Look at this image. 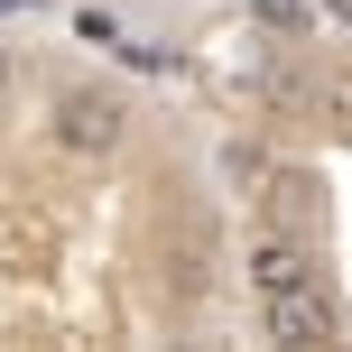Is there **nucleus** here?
Listing matches in <instances>:
<instances>
[{"mask_svg": "<svg viewBox=\"0 0 352 352\" xmlns=\"http://www.w3.org/2000/svg\"><path fill=\"white\" fill-rule=\"evenodd\" d=\"M260 334H269V343H334V334H343V316L316 297V278H306V287L260 297Z\"/></svg>", "mask_w": 352, "mask_h": 352, "instance_id": "obj_2", "label": "nucleus"}, {"mask_svg": "<svg viewBox=\"0 0 352 352\" xmlns=\"http://www.w3.org/2000/svg\"><path fill=\"white\" fill-rule=\"evenodd\" d=\"M316 213H324V186H316V176H269V223H278V232H297V241H306Z\"/></svg>", "mask_w": 352, "mask_h": 352, "instance_id": "obj_4", "label": "nucleus"}, {"mask_svg": "<svg viewBox=\"0 0 352 352\" xmlns=\"http://www.w3.org/2000/svg\"><path fill=\"white\" fill-rule=\"evenodd\" d=\"M324 93H334V111H343V121H352V74H334V84H324Z\"/></svg>", "mask_w": 352, "mask_h": 352, "instance_id": "obj_5", "label": "nucleus"}, {"mask_svg": "<svg viewBox=\"0 0 352 352\" xmlns=\"http://www.w3.org/2000/svg\"><path fill=\"white\" fill-rule=\"evenodd\" d=\"M56 140L74 148V158H111V148L130 140V102L102 84H65L56 93Z\"/></svg>", "mask_w": 352, "mask_h": 352, "instance_id": "obj_1", "label": "nucleus"}, {"mask_svg": "<svg viewBox=\"0 0 352 352\" xmlns=\"http://www.w3.org/2000/svg\"><path fill=\"white\" fill-rule=\"evenodd\" d=\"M0 84H10V47H0Z\"/></svg>", "mask_w": 352, "mask_h": 352, "instance_id": "obj_6", "label": "nucleus"}, {"mask_svg": "<svg viewBox=\"0 0 352 352\" xmlns=\"http://www.w3.org/2000/svg\"><path fill=\"white\" fill-rule=\"evenodd\" d=\"M241 278L260 287V297H278V287H306V278H316V250H306L297 232H269V241H250Z\"/></svg>", "mask_w": 352, "mask_h": 352, "instance_id": "obj_3", "label": "nucleus"}, {"mask_svg": "<svg viewBox=\"0 0 352 352\" xmlns=\"http://www.w3.org/2000/svg\"><path fill=\"white\" fill-rule=\"evenodd\" d=\"M0 10H28V0H0Z\"/></svg>", "mask_w": 352, "mask_h": 352, "instance_id": "obj_7", "label": "nucleus"}]
</instances>
